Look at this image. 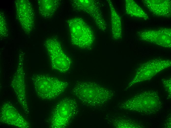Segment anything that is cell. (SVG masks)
<instances>
[{
	"instance_id": "obj_1",
	"label": "cell",
	"mask_w": 171,
	"mask_h": 128,
	"mask_svg": "<svg viewBox=\"0 0 171 128\" xmlns=\"http://www.w3.org/2000/svg\"><path fill=\"white\" fill-rule=\"evenodd\" d=\"M71 92L82 103L92 107L104 105L114 96V93L113 91L90 81L76 83Z\"/></svg>"
},
{
	"instance_id": "obj_2",
	"label": "cell",
	"mask_w": 171,
	"mask_h": 128,
	"mask_svg": "<svg viewBox=\"0 0 171 128\" xmlns=\"http://www.w3.org/2000/svg\"><path fill=\"white\" fill-rule=\"evenodd\" d=\"M163 103L158 93L154 90L143 91L119 104L120 109L147 115L157 113L162 108Z\"/></svg>"
},
{
	"instance_id": "obj_3",
	"label": "cell",
	"mask_w": 171,
	"mask_h": 128,
	"mask_svg": "<svg viewBox=\"0 0 171 128\" xmlns=\"http://www.w3.org/2000/svg\"><path fill=\"white\" fill-rule=\"evenodd\" d=\"M31 80L36 94L43 99H55L64 92L69 85L66 81L46 75L34 74Z\"/></svg>"
},
{
	"instance_id": "obj_4",
	"label": "cell",
	"mask_w": 171,
	"mask_h": 128,
	"mask_svg": "<svg viewBox=\"0 0 171 128\" xmlns=\"http://www.w3.org/2000/svg\"><path fill=\"white\" fill-rule=\"evenodd\" d=\"M67 22L72 44L81 48H90L95 38L94 32L90 27L79 17L69 19Z\"/></svg>"
},
{
	"instance_id": "obj_5",
	"label": "cell",
	"mask_w": 171,
	"mask_h": 128,
	"mask_svg": "<svg viewBox=\"0 0 171 128\" xmlns=\"http://www.w3.org/2000/svg\"><path fill=\"white\" fill-rule=\"evenodd\" d=\"M78 112L76 101L70 97L61 100L55 107L50 118V125L52 128H64Z\"/></svg>"
},
{
	"instance_id": "obj_6",
	"label": "cell",
	"mask_w": 171,
	"mask_h": 128,
	"mask_svg": "<svg viewBox=\"0 0 171 128\" xmlns=\"http://www.w3.org/2000/svg\"><path fill=\"white\" fill-rule=\"evenodd\" d=\"M171 66V60L166 59H155L142 63L138 67L134 77L125 90H127L136 83L150 80Z\"/></svg>"
},
{
	"instance_id": "obj_7",
	"label": "cell",
	"mask_w": 171,
	"mask_h": 128,
	"mask_svg": "<svg viewBox=\"0 0 171 128\" xmlns=\"http://www.w3.org/2000/svg\"><path fill=\"white\" fill-rule=\"evenodd\" d=\"M44 45L53 68L62 73L68 71L71 61L64 52L59 41L55 38H49L45 41Z\"/></svg>"
},
{
	"instance_id": "obj_8",
	"label": "cell",
	"mask_w": 171,
	"mask_h": 128,
	"mask_svg": "<svg viewBox=\"0 0 171 128\" xmlns=\"http://www.w3.org/2000/svg\"><path fill=\"white\" fill-rule=\"evenodd\" d=\"M24 60V54L23 52H20L17 69L12 79L11 86L20 105L24 112L28 114L29 110L27 100Z\"/></svg>"
},
{
	"instance_id": "obj_9",
	"label": "cell",
	"mask_w": 171,
	"mask_h": 128,
	"mask_svg": "<svg viewBox=\"0 0 171 128\" xmlns=\"http://www.w3.org/2000/svg\"><path fill=\"white\" fill-rule=\"evenodd\" d=\"M71 4L75 10L86 13L93 18L98 28L105 32L107 24L102 16L98 3L93 0H72Z\"/></svg>"
},
{
	"instance_id": "obj_10",
	"label": "cell",
	"mask_w": 171,
	"mask_h": 128,
	"mask_svg": "<svg viewBox=\"0 0 171 128\" xmlns=\"http://www.w3.org/2000/svg\"><path fill=\"white\" fill-rule=\"evenodd\" d=\"M140 40L164 48L171 47V29L168 28L149 29L137 33Z\"/></svg>"
},
{
	"instance_id": "obj_11",
	"label": "cell",
	"mask_w": 171,
	"mask_h": 128,
	"mask_svg": "<svg viewBox=\"0 0 171 128\" xmlns=\"http://www.w3.org/2000/svg\"><path fill=\"white\" fill-rule=\"evenodd\" d=\"M17 17L25 33L29 34L34 27V13L32 5L27 0H16L15 1Z\"/></svg>"
},
{
	"instance_id": "obj_12",
	"label": "cell",
	"mask_w": 171,
	"mask_h": 128,
	"mask_svg": "<svg viewBox=\"0 0 171 128\" xmlns=\"http://www.w3.org/2000/svg\"><path fill=\"white\" fill-rule=\"evenodd\" d=\"M1 123L20 128H28V122L10 102L4 103L0 110Z\"/></svg>"
},
{
	"instance_id": "obj_13",
	"label": "cell",
	"mask_w": 171,
	"mask_h": 128,
	"mask_svg": "<svg viewBox=\"0 0 171 128\" xmlns=\"http://www.w3.org/2000/svg\"><path fill=\"white\" fill-rule=\"evenodd\" d=\"M144 6L154 15L170 18L171 16V2L170 0H143Z\"/></svg>"
},
{
	"instance_id": "obj_14",
	"label": "cell",
	"mask_w": 171,
	"mask_h": 128,
	"mask_svg": "<svg viewBox=\"0 0 171 128\" xmlns=\"http://www.w3.org/2000/svg\"><path fill=\"white\" fill-rule=\"evenodd\" d=\"M40 15L44 19L51 17L58 9L60 5L59 0H37Z\"/></svg>"
},
{
	"instance_id": "obj_15",
	"label": "cell",
	"mask_w": 171,
	"mask_h": 128,
	"mask_svg": "<svg viewBox=\"0 0 171 128\" xmlns=\"http://www.w3.org/2000/svg\"><path fill=\"white\" fill-rule=\"evenodd\" d=\"M109 7L111 16L112 31L113 38L115 40L121 39L122 36V22L120 16L116 11L111 1L107 0Z\"/></svg>"
},
{
	"instance_id": "obj_16",
	"label": "cell",
	"mask_w": 171,
	"mask_h": 128,
	"mask_svg": "<svg viewBox=\"0 0 171 128\" xmlns=\"http://www.w3.org/2000/svg\"><path fill=\"white\" fill-rule=\"evenodd\" d=\"M125 8L126 14L130 16L145 20L149 19L147 15L134 0H126Z\"/></svg>"
},
{
	"instance_id": "obj_17",
	"label": "cell",
	"mask_w": 171,
	"mask_h": 128,
	"mask_svg": "<svg viewBox=\"0 0 171 128\" xmlns=\"http://www.w3.org/2000/svg\"><path fill=\"white\" fill-rule=\"evenodd\" d=\"M110 122L114 127L117 128H141L144 126L141 123L131 119L117 117L111 119Z\"/></svg>"
},
{
	"instance_id": "obj_18",
	"label": "cell",
	"mask_w": 171,
	"mask_h": 128,
	"mask_svg": "<svg viewBox=\"0 0 171 128\" xmlns=\"http://www.w3.org/2000/svg\"><path fill=\"white\" fill-rule=\"evenodd\" d=\"M8 31L5 17L4 13H0V35L1 38H5L8 35Z\"/></svg>"
},
{
	"instance_id": "obj_19",
	"label": "cell",
	"mask_w": 171,
	"mask_h": 128,
	"mask_svg": "<svg viewBox=\"0 0 171 128\" xmlns=\"http://www.w3.org/2000/svg\"><path fill=\"white\" fill-rule=\"evenodd\" d=\"M162 83L166 92L170 96H171V78H163L162 80Z\"/></svg>"
}]
</instances>
